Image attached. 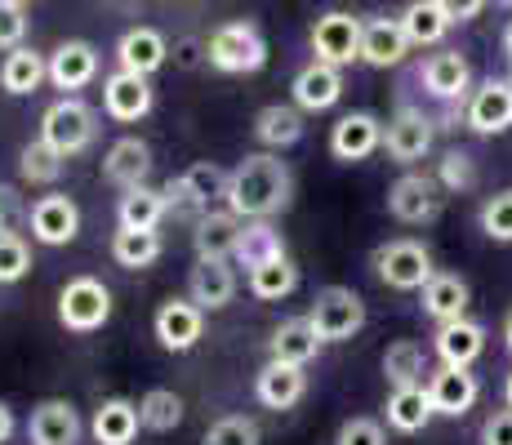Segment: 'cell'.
I'll list each match as a JSON object with an SVG mask.
<instances>
[{
  "instance_id": "6da1fadb",
  "label": "cell",
  "mask_w": 512,
  "mask_h": 445,
  "mask_svg": "<svg viewBox=\"0 0 512 445\" xmlns=\"http://www.w3.org/2000/svg\"><path fill=\"white\" fill-rule=\"evenodd\" d=\"M294 196V174L281 156L272 152H254L228 178V210L241 219H272L290 205Z\"/></svg>"
},
{
  "instance_id": "7a4b0ae2",
  "label": "cell",
  "mask_w": 512,
  "mask_h": 445,
  "mask_svg": "<svg viewBox=\"0 0 512 445\" xmlns=\"http://www.w3.org/2000/svg\"><path fill=\"white\" fill-rule=\"evenodd\" d=\"M205 58H210V67H219L228 76H250L263 72V63H268V41L250 18H236V23L214 27V36L205 41Z\"/></svg>"
},
{
  "instance_id": "3957f363",
  "label": "cell",
  "mask_w": 512,
  "mask_h": 445,
  "mask_svg": "<svg viewBox=\"0 0 512 445\" xmlns=\"http://www.w3.org/2000/svg\"><path fill=\"white\" fill-rule=\"evenodd\" d=\"M94 121H98V116H94V107L85 103V98L63 94L41 116V138L54 147L58 156H76V152H85V147L94 143V134H98Z\"/></svg>"
},
{
  "instance_id": "277c9868",
  "label": "cell",
  "mask_w": 512,
  "mask_h": 445,
  "mask_svg": "<svg viewBox=\"0 0 512 445\" xmlns=\"http://www.w3.org/2000/svg\"><path fill=\"white\" fill-rule=\"evenodd\" d=\"M370 263H374V272H379V281L392 285V290H423V285L437 276V267H432V250L423 241H410V236L379 245Z\"/></svg>"
},
{
  "instance_id": "5b68a950",
  "label": "cell",
  "mask_w": 512,
  "mask_h": 445,
  "mask_svg": "<svg viewBox=\"0 0 512 445\" xmlns=\"http://www.w3.org/2000/svg\"><path fill=\"white\" fill-rule=\"evenodd\" d=\"M228 178L232 174H223L214 161H201V165H187L183 174H174L161 192L174 214H196V219H201V214H210V205L219 201V196L228 201Z\"/></svg>"
},
{
  "instance_id": "8992f818",
  "label": "cell",
  "mask_w": 512,
  "mask_h": 445,
  "mask_svg": "<svg viewBox=\"0 0 512 445\" xmlns=\"http://www.w3.org/2000/svg\"><path fill=\"white\" fill-rule=\"evenodd\" d=\"M112 316V290L98 276H72L58 294V321L72 334H94Z\"/></svg>"
},
{
  "instance_id": "52a82bcc",
  "label": "cell",
  "mask_w": 512,
  "mask_h": 445,
  "mask_svg": "<svg viewBox=\"0 0 512 445\" xmlns=\"http://www.w3.org/2000/svg\"><path fill=\"white\" fill-rule=\"evenodd\" d=\"M312 325H317L321 343H343L366 325V303H361L357 290L348 285H326V290L312 299Z\"/></svg>"
},
{
  "instance_id": "ba28073f",
  "label": "cell",
  "mask_w": 512,
  "mask_h": 445,
  "mask_svg": "<svg viewBox=\"0 0 512 445\" xmlns=\"http://www.w3.org/2000/svg\"><path fill=\"white\" fill-rule=\"evenodd\" d=\"M361 23L357 14H343V9H330L312 23V54L317 63H330V67H348V63H361Z\"/></svg>"
},
{
  "instance_id": "9c48e42d",
  "label": "cell",
  "mask_w": 512,
  "mask_h": 445,
  "mask_svg": "<svg viewBox=\"0 0 512 445\" xmlns=\"http://www.w3.org/2000/svg\"><path fill=\"white\" fill-rule=\"evenodd\" d=\"M441 192L446 187L437 183V174H401L397 183L388 187V214L397 223H432L441 214Z\"/></svg>"
},
{
  "instance_id": "30bf717a",
  "label": "cell",
  "mask_w": 512,
  "mask_h": 445,
  "mask_svg": "<svg viewBox=\"0 0 512 445\" xmlns=\"http://www.w3.org/2000/svg\"><path fill=\"white\" fill-rule=\"evenodd\" d=\"M464 125L472 134H504L512 125V76H490L481 81V89L468 94L464 107Z\"/></svg>"
},
{
  "instance_id": "8fae6325",
  "label": "cell",
  "mask_w": 512,
  "mask_h": 445,
  "mask_svg": "<svg viewBox=\"0 0 512 445\" xmlns=\"http://www.w3.org/2000/svg\"><path fill=\"white\" fill-rule=\"evenodd\" d=\"M432 134H437L432 116H423L419 107H397V116L383 130V152L397 165H415L432 152Z\"/></svg>"
},
{
  "instance_id": "7c38bea8",
  "label": "cell",
  "mask_w": 512,
  "mask_h": 445,
  "mask_svg": "<svg viewBox=\"0 0 512 445\" xmlns=\"http://www.w3.org/2000/svg\"><path fill=\"white\" fill-rule=\"evenodd\" d=\"M103 112L121 125L143 121V116L152 112V85H147V76L116 67V72L103 81Z\"/></svg>"
},
{
  "instance_id": "4fadbf2b",
  "label": "cell",
  "mask_w": 512,
  "mask_h": 445,
  "mask_svg": "<svg viewBox=\"0 0 512 445\" xmlns=\"http://www.w3.org/2000/svg\"><path fill=\"white\" fill-rule=\"evenodd\" d=\"M428 397H432V410L437 414H446V419H464L481 397V383H477L472 370H464V365H441V370L428 379Z\"/></svg>"
},
{
  "instance_id": "5bb4252c",
  "label": "cell",
  "mask_w": 512,
  "mask_h": 445,
  "mask_svg": "<svg viewBox=\"0 0 512 445\" xmlns=\"http://www.w3.org/2000/svg\"><path fill=\"white\" fill-rule=\"evenodd\" d=\"M187 299L201 312H219L236 299V272L228 259H196V267L187 272Z\"/></svg>"
},
{
  "instance_id": "9a60e30c",
  "label": "cell",
  "mask_w": 512,
  "mask_h": 445,
  "mask_svg": "<svg viewBox=\"0 0 512 445\" xmlns=\"http://www.w3.org/2000/svg\"><path fill=\"white\" fill-rule=\"evenodd\" d=\"M419 81L437 103H464L468 85H472V67L459 49H441V54H432L428 63H423Z\"/></svg>"
},
{
  "instance_id": "2e32d148",
  "label": "cell",
  "mask_w": 512,
  "mask_h": 445,
  "mask_svg": "<svg viewBox=\"0 0 512 445\" xmlns=\"http://www.w3.org/2000/svg\"><path fill=\"white\" fill-rule=\"evenodd\" d=\"M152 330H156V339H161V348L187 352V348H196V339H201L205 312L196 308L192 299H165L161 308H156Z\"/></svg>"
},
{
  "instance_id": "e0dca14e",
  "label": "cell",
  "mask_w": 512,
  "mask_h": 445,
  "mask_svg": "<svg viewBox=\"0 0 512 445\" xmlns=\"http://www.w3.org/2000/svg\"><path fill=\"white\" fill-rule=\"evenodd\" d=\"M383 147V125L374 112H348L330 130V152L334 161H366L370 152Z\"/></svg>"
},
{
  "instance_id": "ac0fdd59",
  "label": "cell",
  "mask_w": 512,
  "mask_h": 445,
  "mask_svg": "<svg viewBox=\"0 0 512 445\" xmlns=\"http://www.w3.org/2000/svg\"><path fill=\"white\" fill-rule=\"evenodd\" d=\"M76 232H81V210H76L72 196L49 192L32 205V236L41 245H67L76 241Z\"/></svg>"
},
{
  "instance_id": "d6986e66",
  "label": "cell",
  "mask_w": 512,
  "mask_h": 445,
  "mask_svg": "<svg viewBox=\"0 0 512 445\" xmlns=\"http://www.w3.org/2000/svg\"><path fill=\"white\" fill-rule=\"evenodd\" d=\"M406 54H410V36L401 27V18H370L366 32H361V63L388 72V67L406 63Z\"/></svg>"
},
{
  "instance_id": "ffe728a7",
  "label": "cell",
  "mask_w": 512,
  "mask_h": 445,
  "mask_svg": "<svg viewBox=\"0 0 512 445\" xmlns=\"http://www.w3.org/2000/svg\"><path fill=\"white\" fill-rule=\"evenodd\" d=\"M98 76V49L90 41H63L49 54V85L76 94Z\"/></svg>"
},
{
  "instance_id": "44dd1931",
  "label": "cell",
  "mask_w": 512,
  "mask_h": 445,
  "mask_svg": "<svg viewBox=\"0 0 512 445\" xmlns=\"http://www.w3.org/2000/svg\"><path fill=\"white\" fill-rule=\"evenodd\" d=\"M27 437H32V445H76L81 441V414H76L72 401L49 397L32 410Z\"/></svg>"
},
{
  "instance_id": "7402d4cb",
  "label": "cell",
  "mask_w": 512,
  "mask_h": 445,
  "mask_svg": "<svg viewBox=\"0 0 512 445\" xmlns=\"http://www.w3.org/2000/svg\"><path fill=\"white\" fill-rule=\"evenodd\" d=\"M308 392V374L303 365H285V361H268L259 374H254V397L268 410H290V405L303 401Z\"/></svg>"
},
{
  "instance_id": "603a6c76",
  "label": "cell",
  "mask_w": 512,
  "mask_h": 445,
  "mask_svg": "<svg viewBox=\"0 0 512 445\" xmlns=\"http://www.w3.org/2000/svg\"><path fill=\"white\" fill-rule=\"evenodd\" d=\"M241 214L232 210H210L196 219L192 245H196V259H236V245H241Z\"/></svg>"
},
{
  "instance_id": "cb8c5ba5",
  "label": "cell",
  "mask_w": 512,
  "mask_h": 445,
  "mask_svg": "<svg viewBox=\"0 0 512 445\" xmlns=\"http://www.w3.org/2000/svg\"><path fill=\"white\" fill-rule=\"evenodd\" d=\"M147 170H152V147L143 138H116L103 156V178L121 192L130 187H143L147 183Z\"/></svg>"
},
{
  "instance_id": "d4e9b609",
  "label": "cell",
  "mask_w": 512,
  "mask_h": 445,
  "mask_svg": "<svg viewBox=\"0 0 512 445\" xmlns=\"http://www.w3.org/2000/svg\"><path fill=\"white\" fill-rule=\"evenodd\" d=\"M165 58H170V45H165V36L156 32V27H130V32L116 41V63H121L125 72L152 76L165 67Z\"/></svg>"
},
{
  "instance_id": "484cf974",
  "label": "cell",
  "mask_w": 512,
  "mask_h": 445,
  "mask_svg": "<svg viewBox=\"0 0 512 445\" xmlns=\"http://www.w3.org/2000/svg\"><path fill=\"white\" fill-rule=\"evenodd\" d=\"M290 89H294V107L299 112H326V107H334L343 98V76L330 63H308L294 76Z\"/></svg>"
},
{
  "instance_id": "4316f807",
  "label": "cell",
  "mask_w": 512,
  "mask_h": 445,
  "mask_svg": "<svg viewBox=\"0 0 512 445\" xmlns=\"http://www.w3.org/2000/svg\"><path fill=\"white\" fill-rule=\"evenodd\" d=\"M432 348H437L441 365H464V370H472V361L486 352V325L468 321V316L446 321V325H437V343Z\"/></svg>"
},
{
  "instance_id": "83f0119b",
  "label": "cell",
  "mask_w": 512,
  "mask_h": 445,
  "mask_svg": "<svg viewBox=\"0 0 512 445\" xmlns=\"http://www.w3.org/2000/svg\"><path fill=\"white\" fill-rule=\"evenodd\" d=\"M45 81H49V58L41 54V49H32V45L9 49L5 63H0V89L14 94V98L36 94Z\"/></svg>"
},
{
  "instance_id": "f1b7e54d",
  "label": "cell",
  "mask_w": 512,
  "mask_h": 445,
  "mask_svg": "<svg viewBox=\"0 0 512 445\" xmlns=\"http://www.w3.org/2000/svg\"><path fill=\"white\" fill-rule=\"evenodd\" d=\"M139 428H143L139 405L125 401V397H107L94 410V423H90V432H94L98 445H130L134 437H139Z\"/></svg>"
},
{
  "instance_id": "f546056e",
  "label": "cell",
  "mask_w": 512,
  "mask_h": 445,
  "mask_svg": "<svg viewBox=\"0 0 512 445\" xmlns=\"http://www.w3.org/2000/svg\"><path fill=\"white\" fill-rule=\"evenodd\" d=\"M272 361H285V365H308L312 356L321 352V334L312 325V316H294V321H281L277 334H272Z\"/></svg>"
},
{
  "instance_id": "4dcf8cb0",
  "label": "cell",
  "mask_w": 512,
  "mask_h": 445,
  "mask_svg": "<svg viewBox=\"0 0 512 445\" xmlns=\"http://www.w3.org/2000/svg\"><path fill=\"white\" fill-rule=\"evenodd\" d=\"M468 281L464 276H455V272H437L428 285H423V312L432 316L437 325H446V321H459V316L468 312Z\"/></svg>"
},
{
  "instance_id": "1f68e13d",
  "label": "cell",
  "mask_w": 512,
  "mask_h": 445,
  "mask_svg": "<svg viewBox=\"0 0 512 445\" xmlns=\"http://www.w3.org/2000/svg\"><path fill=\"white\" fill-rule=\"evenodd\" d=\"M170 214V201H165V192H156V187H130V192H121V205H116V223L130 227V232H156V223Z\"/></svg>"
},
{
  "instance_id": "d6a6232c",
  "label": "cell",
  "mask_w": 512,
  "mask_h": 445,
  "mask_svg": "<svg viewBox=\"0 0 512 445\" xmlns=\"http://www.w3.org/2000/svg\"><path fill=\"white\" fill-rule=\"evenodd\" d=\"M401 27H406L410 45H441L446 32L455 27V18L441 0H410L406 14H401Z\"/></svg>"
},
{
  "instance_id": "836d02e7",
  "label": "cell",
  "mask_w": 512,
  "mask_h": 445,
  "mask_svg": "<svg viewBox=\"0 0 512 445\" xmlns=\"http://www.w3.org/2000/svg\"><path fill=\"white\" fill-rule=\"evenodd\" d=\"M272 259H285V236L268 219H245L241 245H236V263H241L245 272H254V267H263Z\"/></svg>"
},
{
  "instance_id": "e575fe53",
  "label": "cell",
  "mask_w": 512,
  "mask_h": 445,
  "mask_svg": "<svg viewBox=\"0 0 512 445\" xmlns=\"http://www.w3.org/2000/svg\"><path fill=\"white\" fill-rule=\"evenodd\" d=\"M254 138L263 147H294L303 138V112L290 103H268L259 116H254Z\"/></svg>"
},
{
  "instance_id": "d590c367",
  "label": "cell",
  "mask_w": 512,
  "mask_h": 445,
  "mask_svg": "<svg viewBox=\"0 0 512 445\" xmlns=\"http://www.w3.org/2000/svg\"><path fill=\"white\" fill-rule=\"evenodd\" d=\"M432 397H428V383H419V388H392L388 397V423L397 432H423L432 423Z\"/></svg>"
},
{
  "instance_id": "8d00e7d4",
  "label": "cell",
  "mask_w": 512,
  "mask_h": 445,
  "mask_svg": "<svg viewBox=\"0 0 512 445\" xmlns=\"http://www.w3.org/2000/svg\"><path fill=\"white\" fill-rule=\"evenodd\" d=\"M423 374H428V356H423L415 339L388 343V352H383V379H388L392 388H419Z\"/></svg>"
},
{
  "instance_id": "74e56055",
  "label": "cell",
  "mask_w": 512,
  "mask_h": 445,
  "mask_svg": "<svg viewBox=\"0 0 512 445\" xmlns=\"http://www.w3.org/2000/svg\"><path fill=\"white\" fill-rule=\"evenodd\" d=\"M299 290V267L294 259L285 254V259H272L263 267H254L250 272V294L263 303H277V299H290V294Z\"/></svg>"
},
{
  "instance_id": "f35d334b",
  "label": "cell",
  "mask_w": 512,
  "mask_h": 445,
  "mask_svg": "<svg viewBox=\"0 0 512 445\" xmlns=\"http://www.w3.org/2000/svg\"><path fill=\"white\" fill-rule=\"evenodd\" d=\"M161 236L156 232H130V227H121V232L112 236V259L121 267H130V272H143V267H152L161 259Z\"/></svg>"
},
{
  "instance_id": "ab89813d",
  "label": "cell",
  "mask_w": 512,
  "mask_h": 445,
  "mask_svg": "<svg viewBox=\"0 0 512 445\" xmlns=\"http://www.w3.org/2000/svg\"><path fill=\"white\" fill-rule=\"evenodd\" d=\"M139 419L147 432H174L183 423V397L170 388H152L139 401Z\"/></svg>"
},
{
  "instance_id": "60d3db41",
  "label": "cell",
  "mask_w": 512,
  "mask_h": 445,
  "mask_svg": "<svg viewBox=\"0 0 512 445\" xmlns=\"http://www.w3.org/2000/svg\"><path fill=\"white\" fill-rule=\"evenodd\" d=\"M63 165H67V156H58L45 138L27 143L23 156H18V170H23L27 183H58V178H63Z\"/></svg>"
},
{
  "instance_id": "b9f144b4",
  "label": "cell",
  "mask_w": 512,
  "mask_h": 445,
  "mask_svg": "<svg viewBox=\"0 0 512 445\" xmlns=\"http://www.w3.org/2000/svg\"><path fill=\"white\" fill-rule=\"evenodd\" d=\"M437 183L446 187V192H472V187H477V165H472V156L464 147H450V152L441 156Z\"/></svg>"
},
{
  "instance_id": "7bdbcfd3",
  "label": "cell",
  "mask_w": 512,
  "mask_h": 445,
  "mask_svg": "<svg viewBox=\"0 0 512 445\" xmlns=\"http://www.w3.org/2000/svg\"><path fill=\"white\" fill-rule=\"evenodd\" d=\"M481 232L499 245H512V187L486 196V205H481Z\"/></svg>"
},
{
  "instance_id": "ee69618b",
  "label": "cell",
  "mask_w": 512,
  "mask_h": 445,
  "mask_svg": "<svg viewBox=\"0 0 512 445\" xmlns=\"http://www.w3.org/2000/svg\"><path fill=\"white\" fill-rule=\"evenodd\" d=\"M263 432L254 419H245V414H228V419H219L210 432H205L201 445H259Z\"/></svg>"
},
{
  "instance_id": "f6af8a7d",
  "label": "cell",
  "mask_w": 512,
  "mask_h": 445,
  "mask_svg": "<svg viewBox=\"0 0 512 445\" xmlns=\"http://www.w3.org/2000/svg\"><path fill=\"white\" fill-rule=\"evenodd\" d=\"M32 272V250H27L23 236L5 232L0 236V285H14Z\"/></svg>"
},
{
  "instance_id": "bcb514c9",
  "label": "cell",
  "mask_w": 512,
  "mask_h": 445,
  "mask_svg": "<svg viewBox=\"0 0 512 445\" xmlns=\"http://www.w3.org/2000/svg\"><path fill=\"white\" fill-rule=\"evenodd\" d=\"M27 36V5L23 0H0V49H18Z\"/></svg>"
},
{
  "instance_id": "7dc6e473",
  "label": "cell",
  "mask_w": 512,
  "mask_h": 445,
  "mask_svg": "<svg viewBox=\"0 0 512 445\" xmlns=\"http://www.w3.org/2000/svg\"><path fill=\"white\" fill-rule=\"evenodd\" d=\"M334 445H388V437H383V428L374 419H348L339 428V437H334Z\"/></svg>"
},
{
  "instance_id": "c3c4849f",
  "label": "cell",
  "mask_w": 512,
  "mask_h": 445,
  "mask_svg": "<svg viewBox=\"0 0 512 445\" xmlns=\"http://www.w3.org/2000/svg\"><path fill=\"white\" fill-rule=\"evenodd\" d=\"M481 445H512V410H495L481 423Z\"/></svg>"
},
{
  "instance_id": "681fc988",
  "label": "cell",
  "mask_w": 512,
  "mask_h": 445,
  "mask_svg": "<svg viewBox=\"0 0 512 445\" xmlns=\"http://www.w3.org/2000/svg\"><path fill=\"white\" fill-rule=\"evenodd\" d=\"M441 5L450 9V18H455V23H472V18L486 9V0H441Z\"/></svg>"
},
{
  "instance_id": "f907efd6",
  "label": "cell",
  "mask_w": 512,
  "mask_h": 445,
  "mask_svg": "<svg viewBox=\"0 0 512 445\" xmlns=\"http://www.w3.org/2000/svg\"><path fill=\"white\" fill-rule=\"evenodd\" d=\"M9 214H14V187H0V236L9 232Z\"/></svg>"
},
{
  "instance_id": "816d5d0a",
  "label": "cell",
  "mask_w": 512,
  "mask_h": 445,
  "mask_svg": "<svg viewBox=\"0 0 512 445\" xmlns=\"http://www.w3.org/2000/svg\"><path fill=\"white\" fill-rule=\"evenodd\" d=\"M201 54H205V45H201V41H179V63H183V67H192Z\"/></svg>"
},
{
  "instance_id": "f5cc1de1",
  "label": "cell",
  "mask_w": 512,
  "mask_h": 445,
  "mask_svg": "<svg viewBox=\"0 0 512 445\" xmlns=\"http://www.w3.org/2000/svg\"><path fill=\"white\" fill-rule=\"evenodd\" d=\"M9 437H14V410H9V405L0 401V445H5Z\"/></svg>"
},
{
  "instance_id": "db71d44e",
  "label": "cell",
  "mask_w": 512,
  "mask_h": 445,
  "mask_svg": "<svg viewBox=\"0 0 512 445\" xmlns=\"http://www.w3.org/2000/svg\"><path fill=\"white\" fill-rule=\"evenodd\" d=\"M504 54H508V63H512V18H508V27H504Z\"/></svg>"
},
{
  "instance_id": "11a10c76",
  "label": "cell",
  "mask_w": 512,
  "mask_h": 445,
  "mask_svg": "<svg viewBox=\"0 0 512 445\" xmlns=\"http://www.w3.org/2000/svg\"><path fill=\"white\" fill-rule=\"evenodd\" d=\"M504 348H508V352H512V312H508V316H504Z\"/></svg>"
},
{
  "instance_id": "9f6ffc18",
  "label": "cell",
  "mask_w": 512,
  "mask_h": 445,
  "mask_svg": "<svg viewBox=\"0 0 512 445\" xmlns=\"http://www.w3.org/2000/svg\"><path fill=\"white\" fill-rule=\"evenodd\" d=\"M504 401H508V410H512V374H508V383H504Z\"/></svg>"
},
{
  "instance_id": "6f0895ef",
  "label": "cell",
  "mask_w": 512,
  "mask_h": 445,
  "mask_svg": "<svg viewBox=\"0 0 512 445\" xmlns=\"http://www.w3.org/2000/svg\"><path fill=\"white\" fill-rule=\"evenodd\" d=\"M499 5H504V9H512V0H499Z\"/></svg>"
},
{
  "instance_id": "680465c9",
  "label": "cell",
  "mask_w": 512,
  "mask_h": 445,
  "mask_svg": "<svg viewBox=\"0 0 512 445\" xmlns=\"http://www.w3.org/2000/svg\"><path fill=\"white\" fill-rule=\"evenodd\" d=\"M23 5H27V0H23Z\"/></svg>"
}]
</instances>
